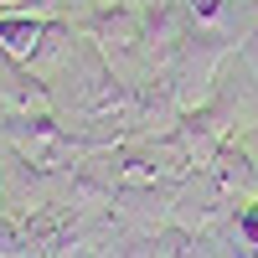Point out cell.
Listing matches in <instances>:
<instances>
[{
    "label": "cell",
    "mask_w": 258,
    "mask_h": 258,
    "mask_svg": "<svg viewBox=\"0 0 258 258\" xmlns=\"http://www.w3.org/2000/svg\"><path fill=\"white\" fill-rule=\"evenodd\" d=\"M227 62H232V41H227L222 31H212V26H197L155 78H160V88L170 93V103L186 114V109H202V103H212V93H217V78H222Z\"/></svg>",
    "instance_id": "obj_1"
},
{
    "label": "cell",
    "mask_w": 258,
    "mask_h": 258,
    "mask_svg": "<svg viewBox=\"0 0 258 258\" xmlns=\"http://www.w3.org/2000/svg\"><path fill=\"white\" fill-rule=\"evenodd\" d=\"M78 31L103 52V62L114 68L119 83H145V78H155V73H150V62H145V26H140V11H129V6L93 11V16L78 21Z\"/></svg>",
    "instance_id": "obj_2"
},
{
    "label": "cell",
    "mask_w": 258,
    "mask_h": 258,
    "mask_svg": "<svg viewBox=\"0 0 258 258\" xmlns=\"http://www.w3.org/2000/svg\"><path fill=\"white\" fill-rule=\"evenodd\" d=\"M170 135L181 140V150L191 155V165L207 170L212 160H217V150L232 140V119L222 114V103H202V109H186Z\"/></svg>",
    "instance_id": "obj_3"
},
{
    "label": "cell",
    "mask_w": 258,
    "mask_h": 258,
    "mask_svg": "<svg viewBox=\"0 0 258 258\" xmlns=\"http://www.w3.org/2000/svg\"><path fill=\"white\" fill-rule=\"evenodd\" d=\"M140 26H145V62H150V73H160L165 62L176 57V47L197 31V21H191L176 0H165V6L140 11Z\"/></svg>",
    "instance_id": "obj_4"
},
{
    "label": "cell",
    "mask_w": 258,
    "mask_h": 258,
    "mask_svg": "<svg viewBox=\"0 0 258 258\" xmlns=\"http://www.w3.org/2000/svg\"><path fill=\"white\" fill-rule=\"evenodd\" d=\"M207 170H212V181H217V186H222L238 207L258 202V165H253V155H248V150L238 145V135H232V140L217 150V160H212Z\"/></svg>",
    "instance_id": "obj_5"
},
{
    "label": "cell",
    "mask_w": 258,
    "mask_h": 258,
    "mask_svg": "<svg viewBox=\"0 0 258 258\" xmlns=\"http://www.w3.org/2000/svg\"><path fill=\"white\" fill-rule=\"evenodd\" d=\"M47 21L52 16H21V11H0V52H6L11 62H26L41 47V36H47Z\"/></svg>",
    "instance_id": "obj_6"
},
{
    "label": "cell",
    "mask_w": 258,
    "mask_h": 258,
    "mask_svg": "<svg viewBox=\"0 0 258 258\" xmlns=\"http://www.w3.org/2000/svg\"><path fill=\"white\" fill-rule=\"evenodd\" d=\"M0 258H36V243L26 222H16L11 212H0Z\"/></svg>",
    "instance_id": "obj_7"
},
{
    "label": "cell",
    "mask_w": 258,
    "mask_h": 258,
    "mask_svg": "<svg viewBox=\"0 0 258 258\" xmlns=\"http://www.w3.org/2000/svg\"><path fill=\"white\" fill-rule=\"evenodd\" d=\"M176 6L197 21V26H212V31H222V21H227V0H176Z\"/></svg>",
    "instance_id": "obj_8"
},
{
    "label": "cell",
    "mask_w": 258,
    "mask_h": 258,
    "mask_svg": "<svg viewBox=\"0 0 258 258\" xmlns=\"http://www.w3.org/2000/svg\"><path fill=\"white\" fill-rule=\"evenodd\" d=\"M243 68H248V78H253V88H258V26L243 36Z\"/></svg>",
    "instance_id": "obj_9"
},
{
    "label": "cell",
    "mask_w": 258,
    "mask_h": 258,
    "mask_svg": "<svg viewBox=\"0 0 258 258\" xmlns=\"http://www.w3.org/2000/svg\"><path fill=\"white\" fill-rule=\"evenodd\" d=\"M238 145L248 150V155H253V165H258V119H253V124L243 129V135H238Z\"/></svg>",
    "instance_id": "obj_10"
},
{
    "label": "cell",
    "mask_w": 258,
    "mask_h": 258,
    "mask_svg": "<svg viewBox=\"0 0 258 258\" xmlns=\"http://www.w3.org/2000/svg\"><path fill=\"white\" fill-rule=\"evenodd\" d=\"M114 6H129V11H150V0H93V11H114Z\"/></svg>",
    "instance_id": "obj_11"
},
{
    "label": "cell",
    "mask_w": 258,
    "mask_h": 258,
    "mask_svg": "<svg viewBox=\"0 0 258 258\" xmlns=\"http://www.w3.org/2000/svg\"><path fill=\"white\" fill-rule=\"evenodd\" d=\"M0 124H6V103H0Z\"/></svg>",
    "instance_id": "obj_12"
}]
</instances>
